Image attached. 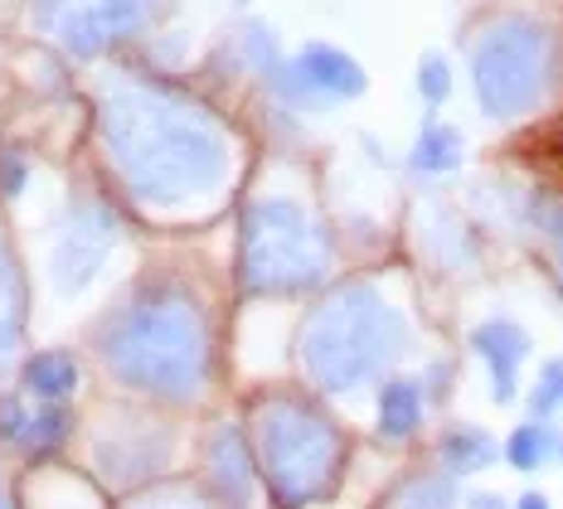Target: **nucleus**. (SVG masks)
I'll return each mask as SVG.
<instances>
[{"label":"nucleus","mask_w":563,"mask_h":509,"mask_svg":"<svg viewBox=\"0 0 563 509\" xmlns=\"http://www.w3.org/2000/svg\"><path fill=\"white\" fill-rule=\"evenodd\" d=\"M102 146L126 195L180 209L214 195L233 170V141L205 102L151 78H122L102 98Z\"/></svg>","instance_id":"f257e3e1"},{"label":"nucleus","mask_w":563,"mask_h":509,"mask_svg":"<svg viewBox=\"0 0 563 509\" xmlns=\"http://www.w3.org/2000/svg\"><path fill=\"white\" fill-rule=\"evenodd\" d=\"M92 350L117 384L161 402H195L214 369L205 301L175 277L136 281L98 321Z\"/></svg>","instance_id":"f03ea898"},{"label":"nucleus","mask_w":563,"mask_h":509,"mask_svg":"<svg viewBox=\"0 0 563 509\" xmlns=\"http://www.w3.org/2000/svg\"><path fill=\"white\" fill-rule=\"evenodd\" d=\"M413 345V325L374 281H345L311 306L301 325V369L321 394L350 398L394 378V364Z\"/></svg>","instance_id":"7ed1b4c3"},{"label":"nucleus","mask_w":563,"mask_h":509,"mask_svg":"<svg viewBox=\"0 0 563 509\" xmlns=\"http://www.w3.org/2000/svg\"><path fill=\"white\" fill-rule=\"evenodd\" d=\"M253 456L282 509H307L335 490L345 471V432L297 394H267L253 408Z\"/></svg>","instance_id":"20e7f679"},{"label":"nucleus","mask_w":563,"mask_h":509,"mask_svg":"<svg viewBox=\"0 0 563 509\" xmlns=\"http://www.w3.org/2000/svg\"><path fill=\"white\" fill-rule=\"evenodd\" d=\"M331 277V239L291 195H257L239 223V287L249 296H307Z\"/></svg>","instance_id":"39448f33"},{"label":"nucleus","mask_w":563,"mask_h":509,"mask_svg":"<svg viewBox=\"0 0 563 509\" xmlns=\"http://www.w3.org/2000/svg\"><path fill=\"white\" fill-rule=\"evenodd\" d=\"M559 82V34L539 15H496L472 40V92L490 122L530 117Z\"/></svg>","instance_id":"423d86ee"},{"label":"nucleus","mask_w":563,"mask_h":509,"mask_svg":"<svg viewBox=\"0 0 563 509\" xmlns=\"http://www.w3.org/2000/svg\"><path fill=\"white\" fill-rule=\"evenodd\" d=\"M166 15V0H49L40 25L74 58H102L112 44L136 40Z\"/></svg>","instance_id":"0eeeda50"},{"label":"nucleus","mask_w":563,"mask_h":509,"mask_svg":"<svg viewBox=\"0 0 563 509\" xmlns=\"http://www.w3.org/2000/svg\"><path fill=\"white\" fill-rule=\"evenodd\" d=\"M122 243V214L102 195L74 199V209L58 223V239L49 253V281L58 296H84L98 272L108 267L112 247Z\"/></svg>","instance_id":"6e6552de"},{"label":"nucleus","mask_w":563,"mask_h":509,"mask_svg":"<svg viewBox=\"0 0 563 509\" xmlns=\"http://www.w3.org/2000/svg\"><path fill=\"white\" fill-rule=\"evenodd\" d=\"M175 432L161 422H146L141 412H112V422L92 436V466L112 490H136L156 480L170 461Z\"/></svg>","instance_id":"1a4fd4ad"},{"label":"nucleus","mask_w":563,"mask_h":509,"mask_svg":"<svg viewBox=\"0 0 563 509\" xmlns=\"http://www.w3.org/2000/svg\"><path fill=\"white\" fill-rule=\"evenodd\" d=\"M291 68H297V82L307 92L311 112H325L335 102H355L369 92V74L355 54H345L340 44H325V40H311L291 54Z\"/></svg>","instance_id":"9d476101"},{"label":"nucleus","mask_w":563,"mask_h":509,"mask_svg":"<svg viewBox=\"0 0 563 509\" xmlns=\"http://www.w3.org/2000/svg\"><path fill=\"white\" fill-rule=\"evenodd\" d=\"M253 446L233 422L209 432L205 442V476H209V500L219 509H253Z\"/></svg>","instance_id":"9b49d317"},{"label":"nucleus","mask_w":563,"mask_h":509,"mask_svg":"<svg viewBox=\"0 0 563 509\" xmlns=\"http://www.w3.org/2000/svg\"><path fill=\"white\" fill-rule=\"evenodd\" d=\"M472 350L490 374V398L510 402L520 394V364L530 359V330L510 316H490V321L472 325Z\"/></svg>","instance_id":"f8f14e48"},{"label":"nucleus","mask_w":563,"mask_h":509,"mask_svg":"<svg viewBox=\"0 0 563 509\" xmlns=\"http://www.w3.org/2000/svg\"><path fill=\"white\" fill-rule=\"evenodd\" d=\"M25 316H30V281L20 267V253L0 233V374L25 345Z\"/></svg>","instance_id":"ddd939ff"},{"label":"nucleus","mask_w":563,"mask_h":509,"mask_svg":"<svg viewBox=\"0 0 563 509\" xmlns=\"http://www.w3.org/2000/svg\"><path fill=\"white\" fill-rule=\"evenodd\" d=\"M374 428H379L384 442H408V436L422 432V418H428V384H418L413 374H394L379 384V412H374Z\"/></svg>","instance_id":"4468645a"},{"label":"nucleus","mask_w":563,"mask_h":509,"mask_svg":"<svg viewBox=\"0 0 563 509\" xmlns=\"http://www.w3.org/2000/svg\"><path fill=\"white\" fill-rule=\"evenodd\" d=\"M78 384H84V364L68 350H40V354H30L25 369H20V388H25L34 402H68L78 394Z\"/></svg>","instance_id":"2eb2a0df"},{"label":"nucleus","mask_w":563,"mask_h":509,"mask_svg":"<svg viewBox=\"0 0 563 509\" xmlns=\"http://www.w3.org/2000/svg\"><path fill=\"white\" fill-rule=\"evenodd\" d=\"M500 456L506 452L496 446V436L486 428H472V422H452V428L438 436V466L448 471V476H476V471L496 466Z\"/></svg>","instance_id":"dca6fc26"},{"label":"nucleus","mask_w":563,"mask_h":509,"mask_svg":"<svg viewBox=\"0 0 563 509\" xmlns=\"http://www.w3.org/2000/svg\"><path fill=\"white\" fill-rule=\"evenodd\" d=\"M74 432H78V418L68 402H40V408H30L25 436H20L15 452H25L30 461H49L74 442Z\"/></svg>","instance_id":"f3484780"},{"label":"nucleus","mask_w":563,"mask_h":509,"mask_svg":"<svg viewBox=\"0 0 563 509\" xmlns=\"http://www.w3.org/2000/svg\"><path fill=\"white\" fill-rule=\"evenodd\" d=\"M462 505V490H456V476L448 471H413L384 495L379 509H456Z\"/></svg>","instance_id":"a211bd4d"},{"label":"nucleus","mask_w":563,"mask_h":509,"mask_svg":"<svg viewBox=\"0 0 563 509\" xmlns=\"http://www.w3.org/2000/svg\"><path fill=\"white\" fill-rule=\"evenodd\" d=\"M462 161H466V141H462L456 126H448V122H422L413 151H408V165H413L418 175H452Z\"/></svg>","instance_id":"6ab92c4d"},{"label":"nucleus","mask_w":563,"mask_h":509,"mask_svg":"<svg viewBox=\"0 0 563 509\" xmlns=\"http://www.w3.org/2000/svg\"><path fill=\"white\" fill-rule=\"evenodd\" d=\"M559 442L563 436L554 432V422H539V418H530V422H520L510 436H506V461L515 471H539L549 456H559Z\"/></svg>","instance_id":"aec40b11"},{"label":"nucleus","mask_w":563,"mask_h":509,"mask_svg":"<svg viewBox=\"0 0 563 509\" xmlns=\"http://www.w3.org/2000/svg\"><path fill=\"white\" fill-rule=\"evenodd\" d=\"M239 54H243V64L253 68L257 78H273L282 64H287V58H282V44H277V34L263 25V20H249V25L239 30Z\"/></svg>","instance_id":"412c9836"},{"label":"nucleus","mask_w":563,"mask_h":509,"mask_svg":"<svg viewBox=\"0 0 563 509\" xmlns=\"http://www.w3.org/2000/svg\"><path fill=\"white\" fill-rule=\"evenodd\" d=\"M530 418L539 422L563 418V359H544V369H539L530 388Z\"/></svg>","instance_id":"4be33fe9"},{"label":"nucleus","mask_w":563,"mask_h":509,"mask_svg":"<svg viewBox=\"0 0 563 509\" xmlns=\"http://www.w3.org/2000/svg\"><path fill=\"white\" fill-rule=\"evenodd\" d=\"M418 98L428 102V108H442V102L452 98V64H448V54H438V49H428L418 58Z\"/></svg>","instance_id":"5701e85b"},{"label":"nucleus","mask_w":563,"mask_h":509,"mask_svg":"<svg viewBox=\"0 0 563 509\" xmlns=\"http://www.w3.org/2000/svg\"><path fill=\"white\" fill-rule=\"evenodd\" d=\"M530 223L539 233H549L554 243H563V195H554V189H534L530 195Z\"/></svg>","instance_id":"b1692460"},{"label":"nucleus","mask_w":563,"mask_h":509,"mask_svg":"<svg viewBox=\"0 0 563 509\" xmlns=\"http://www.w3.org/2000/svg\"><path fill=\"white\" fill-rule=\"evenodd\" d=\"M30 185V156L20 146H0V199H20Z\"/></svg>","instance_id":"393cba45"},{"label":"nucleus","mask_w":563,"mask_h":509,"mask_svg":"<svg viewBox=\"0 0 563 509\" xmlns=\"http://www.w3.org/2000/svg\"><path fill=\"white\" fill-rule=\"evenodd\" d=\"M126 509H209V500L195 495V490H146V495H136Z\"/></svg>","instance_id":"a878e982"},{"label":"nucleus","mask_w":563,"mask_h":509,"mask_svg":"<svg viewBox=\"0 0 563 509\" xmlns=\"http://www.w3.org/2000/svg\"><path fill=\"white\" fill-rule=\"evenodd\" d=\"M25 422H30L25 402H20L15 394H0V442L20 446V436H25Z\"/></svg>","instance_id":"bb28decb"},{"label":"nucleus","mask_w":563,"mask_h":509,"mask_svg":"<svg viewBox=\"0 0 563 509\" xmlns=\"http://www.w3.org/2000/svg\"><path fill=\"white\" fill-rule=\"evenodd\" d=\"M466 509H510V500L500 490H472L466 495Z\"/></svg>","instance_id":"cd10ccee"},{"label":"nucleus","mask_w":563,"mask_h":509,"mask_svg":"<svg viewBox=\"0 0 563 509\" xmlns=\"http://www.w3.org/2000/svg\"><path fill=\"white\" fill-rule=\"evenodd\" d=\"M510 509H554V505H549V495H544V490H525Z\"/></svg>","instance_id":"c85d7f7f"},{"label":"nucleus","mask_w":563,"mask_h":509,"mask_svg":"<svg viewBox=\"0 0 563 509\" xmlns=\"http://www.w3.org/2000/svg\"><path fill=\"white\" fill-rule=\"evenodd\" d=\"M559 277H563V243H559Z\"/></svg>","instance_id":"c756f323"},{"label":"nucleus","mask_w":563,"mask_h":509,"mask_svg":"<svg viewBox=\"0 0 563 509\" xmlns=\"http://www.w3.org/2000/svg\"><path fill=\"white\" fill-rule=\"evenodd\" d=\"M0 509H10V500H5V490H0Z\"/></svg>","instance_id":"7c9ffc66"},{"label":"nucleus","mask_w":563,"mask_h":509,"mask_svg":"<svg viewBox=\"0 0 563 509\" xmlns=\"http://www.w3.org/2000/svg\"><path fill=\"white\" fill-rule=\"evenodd\" d=\"M559 461H563V442H559Z\"/></svg>","instance_id":"2f4dec72"}]
</instances>
